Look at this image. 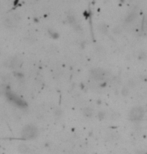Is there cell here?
Returning <instances> with one entry per match:
<instances>
[{
  "instance_id": "1",
  "label": "cell",
  "mask_w": 147,
  "mask_h": 154,
  "mask_svg": "<svg viewBox=\"0 0 147 154\" xmlns=\"http://www.w3.org/2000/svg\"><path fill=\"white\" fill-rule=\"evenodd\" d=\"M37 133H38V131H37L36 126L29 124V125L24 126L22 129V132H21V135H22V137L24 139H32V138L36 137Z\"/></svg>"
},
{
  "instance_id": "2",
  "label": "cell",
  "mask_w": 147,
  "mask_h": 154,
  "mask_svg": "<svg viewBox=\"0 0 147 154\" xmlns=\"http://www.w3.org/2000/svg\"><path fill=\"white\" fill-rule=\"evenodd\" d=\"M143 114H144V112H143V109L141 107H134V108L131 109L129 113V118L131 121H139V120L142 119Z\"/></svg>"
},
{
  "instance_id": "3",
  "label": "cell",
  "mask_w": 147,
  "mask_h": 154,
  "mask_svg": "<svg viewBox=\"0 0 147 154\" xmlns=\"http://www.w3.org/2000/svg\"><path fill=\"white\" fill-rule=\"evenodd\" d=\"M91 74H92L93 78L96 80H105L107 77L109 76V73L104 71L102 69H94L93 71L91 72Z\"/></svg>"
},
{
  "instance_id": "4",
  "label": "cell",
  "mask_w": 147,
  "mask_h": 154,
  "mask_svg": "<svg viewBox=\"0 0 147 154\" xmlns=\"http://www.w3.org/2000/svg\"><path fill=\"white\" fill-rule=\"evenodd\" d=\"M8 98H10L11 101H13V102L16 104V105H19V106H24L25 104L22 101V99H20L19 97H17L16 95L14 94H11V93H8Z\"/></svg>"
},
{
  "instance_id": "5",
  "label": "cell",
  "mask_w": 147,
  "mask_h": 154,
  "mask_svg": "<svg viewBox=\"0 0 147 154\" xmlns=\"http://www.w3.org/2000/svg\"><path fill=\"white\" fill-rule=\"evenodd\" d=\"M10 67H13V68H17V67H19L21 65V61L18 59L17 57H14V58H11L10 60H9V64H8Z\"/></svg>"
},
{
  "instance_id": "6",
  "label": "cell",
  "mask_w": 147,
  "mask_h": 154,
  "mask_svg": "<svg viewBox=\"0 0 147 154\" xmlns=\"http://www.w3.org/2000/svg\"><path fill=\"white\" fill-rule=\"evenodd\" d=\"M84 114L87 115V116H91V115H92V109H90V108L85 109L84 110Z\"/></svg>"
},
{
  "instance_id": "7",
  "label": "cell",
  "mask_w": 147,
  "mask_h": 154,
  "mask_svg": "<svg viewBox=\"0 0 147 154\" xmlns=\"http://www.w3.org/2000/svg\"><path fill=\"white\" fill-rule=\"evenodd\" d=\"M99 29H100V30H102L103 33H105V32H106V26L104 25V24H101V25L99 26Z\"/></svg>"
},
{
  "instance_id": "8",
  "label": "cell",
  "mask_w": 147,
  "mask_h": 154,
  "mask_svg": "<svg viewBox=\"0 0 147 154\" xmlns=\"http://www.w3.org/2000/svg\"><path fill=\"white\" fill-rule=\"evenodd\" d=\"M114 33H120V29H119V28H115L114 29Z\"/></svg>"
},
{
  "instance_id": "9",
  "label": "cell",
  "mask_w": 147,
  "mask_h": 154,
  "mask_svg": "<svg viewBox=\"0 0 147 154\" xmlns=\"http://www.w3.org/2000/svg\"><path fill=\"white\" fill-rule=\"evenodd\" d=\"M130 16H133V18L135 17V14H131ZM131 19H132V17H130V18H127V21H130Z\"/></svg>"
}]
</instances>
